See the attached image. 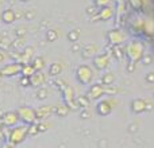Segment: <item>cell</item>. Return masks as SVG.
Listing matches in <instances>:
<instances>
[{
  "mask_svg": "<svg viewBox=\"0 0 154 148\" xmlns=\"http://www.w3.org/2000/svg\"><path fill=\"white\" fill-rule=\"evenodd\" d=\"M30 81H31V87H39L46 82V75L42 70H35V73H32L30 77Z\"/></svg>",
  "mask_w": 154,
  "mask_h": 148,
  "instance_id": "52a82bcc",
  "label": "cell"
},
{
  "mask_svg": "<svg viewBox=\"0 0 154 148\" xmlns=\"http://www.w3.org/2000/svg\"><path fill=\"white\" fill-rule=\"evenodd\" d=\"M58 37H60V34H58V30L57 28H49L48 31H46V40L48 42H57L58 40Z\"/></svg>",
  "mask_w": 154,
  "mask_h": 148,
  "instance_id": "e0dca14e",
  "label": "cell"
},
{
  "mask_svg": "<svg viewBox=\"0 0 154 148\" xmlns=\"http://www.w3.org/2000/svg\"><path fill=\"white\" fill-rule=\"evenodd\" d=\"M26 40H24V37H16L15 40H12V46H11V49H14V50H23L24 47H26Z\"/></svg>",
  "mask_w": 154,
  "mask_h": 148,
  "instance_id": "2e32d148",
  "label": "cell"
},
{
  "mask_svg": "<svg viewBox=\"0 0 154 148\" xmlns=\"http://www.w3.org/2000/svg\"><path fill=\"white\" fill-rule=\"evenodd\" d=\"M31 65L34 66L35 70H43V67H45V58L43 57H34L31 59Z\"/></svg>",
  "mask_w": 154,
  "mask_h": 148,
  "instance_id": "ac0fdd59",
  "label": "cell"
},
{
  "mask_svg": "<svg viewBox=\"0 0 154 148\" xmlns=\"http://www.w3.org/2000/svg\"><path fill=\"white\" fill-rule=\"evenodd\" d=\"M35 18V11L34 10H27L26 12H24V19L26 20H31V19Z\"/></svg>",
  "mask_w": 154,
  "mask_h": 148,
  "instance_id": "f1b7e54d",
  "label": "cell"
},
{
  "mask_svg": "<svg viewBox=\"0 0 154 148\" xmlns=\"http://www.w3.org/2000/svg\"><path fill=\"white\" fill-rule=\"evenodd\" d=\"M76 77L77 81L82 85H89L93 79V70L91 69L88 65H81L77 67L76 70Z\"/></svg>",
  "mask_w": 154,
  "mask_h": 148,
  "instance_id": "3957f363",
  "label": "cell"
},
{
  "mask_svg": "<svg viewBox=\"0 0 154 148\" xmlns=\"http://www.w3.org/2000/svg\"><path fill=\"white\" fill-rule=\"evenodd\" d=\"M79 38H80V30L79 28H75V30L68 32V40H69V42L75 43L79 40Z\"/></svg>",
  "mask_w": 154,
  "mask_h": 148,
  "instance_id": "cb8c5ba5",
  "label": "cell"
},
{
  "mask_svg": "<svg viewBox=\"0 0 154 148\" xmlns=\"http://www.w3.org/2000/svg\"><path fill=\"white\" fill-rule=\"evenodd\" d=\"M15 34H16V37H24V35L27 34V32H26V27H18V28H16V31H15Z\"/></svg>",
  "mask_w": 154,
  "mask_h": 148,
  "instance_id": "f546056e",
  "label": "cell"
},
{
  "mask_svg": "<svg viewBox=\"0 0 154 148\" xmlns=\"http://www.w3.org/2000/svg\"><path fill=\"white\" fill-rule=\"evenodd\" d=\"M96 53H97V47H96L95 45H87L81 50L82 58H91V57H93Z\"/></svg>",
  "mask_w": 154,
  "mask_h": 148,
  "instance_id": "5bb4252c",
  "label": "cell"
},
{
  "mask_svg": "<svg viewBox=\"0 0 154 148\" xmlns=\"http://www.w3.org/2000/svg\"><path fill=\"white\" fill-rule=\"evenodd\" d=\"M108 39L112 45H119V43L125 39V35L120 31H118V30H114V31H111L108 34Z\"/></svg>",
  "mask_w": 154,
  "mask_h": 148,
  "instance_id": "7c38bea8",
  "label": "cell"
},
{
  "mask_svg": "<svg viewBox=\"0 0 154 148\" xmlns=\"http://www.w3.org/2000/svg\"><path fill=\"white\" fill-rule=\"evenodd\" d=\"M53 113V108L50 105H42L39 108L35 109V114H37V121L38 120H48Z\"/></svg>",
  "mask_w": 154,
  "mask_h": 148,
  "instance_id": "ba28073f",
  "label": "cell"
},
{
  "mask_svg": "<svg viewBox=\"0 0 154 148\" xmlns=\"http://www.w3.org/2000/svg\"><path fill=\"white\" fill-rule=\"evenodd\" d=\"M39 133V129H38L37 121L32 123V124H29V135L30 136H37Z\"/></svg>",
  "mask_w": 154,
  "mask_h": 148,
  "instance_id": "484cf974",
  "label": "cell"
},
{
  "mask_svg": "<svg viewBox=\"0 0 154 148\" xmlns=\"http://www.w3.org/2000/svg\"><path fill=\"white\" fill-rule=\"evenodd\" d=\"M20 1H30V0H20Z\"/></svg>",
  "mask_w": 154,
  "mask_h": 148,
  "instance_id": "e575fe53",
  "label": "cell"
},
{
  "mask_svg": "<svg viewBox=\"0 0 154 148\" xmlns=\"http://www.w3.org/2000/svg\"><path fill=\"white\" fill-rule=\"evenodd\" d=\"M69 112H70V108L66 105V104H61V105H58V106H56V109H54V113H56V116L57 117H66L68 114H69Z\"/></svg>",
  "mask_w": 154,
  "mask_h": 148,
  "instance_id": "4fadbf2b",
  "label": "cell"
},
{
  "mask_svg": "<svg viewBox=\"0 0 154 148\" xmlns=\"http://www.w3.org/2000/svg\"><path fill=\"white\" fill-rule=\"evenodd\" d=\"M93 65L97 70H104L109 65V57L107 54H101V55H96L93 59Z\"/></svg>",
  "mask_w": 154,
  "mask_h": 148,
  "instance_id": "9c48e42d",
  "label": "cell"
},
{
  "mask_svg": "<svg viewBox=\"0 0 154 148\" xmlns=\"http://www.w3.org/2000/svg\"><path fill=\"white\" fill-rule=\"evenodd\" d=\"M2 78H3V74H2V73H0V79H2Z\"/></svg>",
  "mask_w": 154,
  "mask_h": 148,
  "instance_id": "836d02e7",
  "label": "cell"
},
{
  "mask_svg": "<svg viewBox=\"0 0 154 148\" xmlns=\"http://www.w3.org/2000/svg\"><path fill=\"white\" fill-rule=\"evenodd\" d=\"M62 70H64V66H62V64H60V62H54V64H51L50 66H49V74H50L51 77L60 75V74L62 73Z\"/></svg>",
  "mask_w": 154,
  "mask_h": 148,
  "instance_id": "9a60e30c",
  "label": "cell"
},
{
  "mask_svg": "<svg viewBox=\"0 0 154 148\" xmlns=\"http://www.w3.org/2000/svg\"><path fill=\"white\" fill-rule=\"evenodd\" d=\"M22 66L23 65L20 62H16V61H12L11 64H7L0 69V73L3 74V77H15V75H19L22 72Z\"/></svg>",
  "mask_w": 154,
  "mask_h": 148,
  "instance_id": "277c9868",
  "label": "cell"
},
{
  "mask_svg": "<svg viewBox=\"0 0 154 148\" xmlns=\"http://www.w3.org/2000/svg\"><path fill=\"white\" fill-rule=\"evenodd\" d=\"M32 73H35V69H34V66H32L31 64H26V65H23V66H22V72H20L22 75L31 77Z\"/></svg>",
  "mask_w": 154,
  "mask_h": 148,
  "instance_id": "7402d4cb",
  "label": "cell"
},
{
  "mask_svg": "<svg viewBox=\"0 0 154 148\" xmlns=\"http://www.w3.org/2000/svg\"><path fill=\"white\" fill-rule=\"evenodd\" d=\"M106 92H107V89L103 86V85L96 84V85H92V86L89 87V90H88L87 96L91 98V100H96V98L101 97V96H103Z\"/></svg>",
  "mask_w": 154,
  "mask_h": 148,
  "instance_id": "8992f818",
  "label": "cell"
},
{
  "mask_svg": "<svg viewBox=\"0 0 154 148\" xmlns=\"http://www.w3.org/2000/svg\"><path fill=\"white\" fill-rule=\"evenodd\" d=\"M35 94H37V98H38V100L43 101V100H46V98H48V96H49V90L46 89V87H43V86H39Z\"/></svg>",
  "mask_w": 154,
  "mask_h": 148,
  "instance_id": "603a6c76",
  "label": "cell"
},
{
  "mask_svg": "<svg viewBox=\"0 0 154 148\" xmlns=\"http://www.w3.org/2000/svg\"><path fill=\"white\" fill-rule=\"evenodd\" d=\"M99 18L101 19V20H108V19L112 18V10L109 7H101L100 12H99Z\"/></svg>",
  "mask_w": 154,
  "mask_h": 148,
  "instance_id": "d6986e66",
  "label": "cell"
},
{
  "mask_svg": "<svg viewBox=\"0 0 154 148\" xmlns=\"http://www.w3.org/2000/svg\"><path fill=\"white\" fill-rule=\"evenodd\" d=\"M19 84H20L23 87H29V86H31V81H30V77H27V75H22V77H20V81H19Z\"/></svg>",
  "mask_w": 154,
  "mask_h": 148,
  "instance_id": "4316f807",
  "label": "cell"
},
{
  "mask_svg": "<svg viewBox=\"0 0 154 148\" xmlns=\"http://www.w3.org/2000/svg\"><path fill=\"white\" fill-rule=\"evenodd\" d=\"M0 39H2V37H0Z\"/></svg>",
  "mask_w": 154,
  "mask_h": 148,
  "instance_id": "d590c367",
  "label": "cell"
},
{
  "mask_svg": "<svg viewBox=\"0 0 154 148\" xmlns=\"http://www.w3.org/2000/svg\"><path fill=\"white\" fill-rule=\"evenodd\" d=\"M112 81H114V75H112V74H106V75H103V78H101L103 85H111Z\"/></svg>",
  "mask_w": 154,
  "mask_h": 148,
  "instance_id": "83f0119b",
  "label": "cell"
},
{
  "mask_svg": "<svg viewBox=\"0 0 154 148\" xmlns=\"http://www.w3.org/2000/svg\"><path fill=\"white\" fill-rule=\"evenodd\" d=\"M18 112V116L20 119L22 123L24 124H32V123L37 121V114H35V109L30 108L27 105H23V106H19L16 109Z\"/></svg>",
  "mask_w": 154,
  "mask_h": 148,
  "instance_id": "7a4b0ae2",
  "label": "cell"
},
{
  "mask_svg": "<svg viewBox=\"0 0 154 148\" xmlns=\"http://www.w3.org/2000/svg\"><path fill=\"white\" fill-rule=\"evenodd\" d=\"M109 1H111V0H95V4L97 5V7H106Z\"/></svg>",
  "mask_w": 154,
  "mask_h": 148,
  "instance_id": "4dcf8cb0",
  "label": "cell"
},
{
  "mask_svg": "<svg viewBox=\"0 0 154 148\" xmlns=\"http://www.w3.org/2000/svg\"><path fill=\"white\" fill-rule=\"evenodd\" d=\"M96 111H97V113L100 114V116H107V114H109L112 111L111 102H109V101H101V102L97 104Z\"/></svg>",
  "mask_w": 154,
  "mask_h": 148,
  "instance_id": "8fae6325",
  "label": "cell"
},
{
  "mask_svg": "<svg viewBox=\"0 0 154 148\" xmlns=\"http://www.w3.org/2000/svg\"><path fill=\"white\" fill-rule=\"evenodd\" d=\"M0 20H2L3 23H5V24H12L16 20V12L14 10H11V8H8V10H4L2 12Z\"/></svg>",
  "mask_w": 154,
  "mask_h": 148,
  "instance_id": "30bf717a",
  "label": "cell"
},
{
  "mask_svg": "<svg viewBox=\"0 0 154 148\" xmlns=\"http://www.w3.org/2000/svg\"><path fill=\"white\" fill-rule=\"evenodd\" d=\"M89 116H91V113H89V111H88V108H84V111H81V113H80L81 119H88Z\"/></svg>",
  "mask_w": 154,
  "mask_h": 148,
  "instance_id": "1f68e13d",
  "label": "cell"
},
{
  "mask_svg": "<svg viewBox=\"0 0 154 148\" xmlns=\"http://www.w3.org/2000/svg\"><path fill=\"white\" fill-rule=\"evenodd\" d=\"M0 120H2L3 125H4L5 128H12V127H15V125H18L19 121H20V119H19L18 112L16 111L5 112V113L0 117Z\"/></svg>",
  "mask_w": 154,
  "mask_h": 148,
  "instance_id": "5b68a950",
  "label": "cell"
},
{
  "mask_svg": "<svg viewBox=\"0 0 154 148\" xmlns=\"http://www.w3.org/2000/svg\"><path fill=\"white\" fill-rule=\"evenodd\" d=\"M11 46H12V40L7 37H2V39H0V50L7 53V51H10Z\"/></svg>",
  "mask_w": 154,
  "mask_h": 148,
  "instance_id": "ffe728a7",
  "label": "cell"
},
{
  "mask_svg": "<svg viewBox=\"0 0 154 148\" xmlns=\"http://www.w3.org/2000/svg\"><path fill=\"white\" fill-rule=\"evenodd\" d=\"M8 132L5 133L4 138L7 139L8 144L7 146L10 147H16L19 146L20 143H23L24 140L27 139V136H29V124H20V125H15V127L12 128H8Z\"/></svg>",
  "mask_w": 154,
  "mask_h": 148,
  "instance_id": "6da1fadb",
  "label": "cell"
},
{
  "mask_svg": "<svg viewBox=\"0 0 154 148\" xmlns=\"http://www.w3.org/2000/svg\"><path fill=\"white\" fill-rule=\"evenodd\" d=\"M77 104H79V106H81V108H88L89 106V102H91V98L88 97V96H79V97L76 98Z\"/></svg>",
  "mask_w": 154,
  "mask_h": 148,
  "instance_id": "44dd1931",
  "label": "cell"
},
{
  "mask_svg": "<svg viewBox=\"0 0 154 148\" xmlns=\"http://www.w3.org/2000/svg\"><path fill=\"white\" fill-rule=\"evenodd\" d=\"M5 59H7V55H5V51L0 50V65H2V64H4V62H5Z\"/></svg>",
  "mask_w": 154,
  "mask_h": 148,
  "instance_id": "d6a6232c",
  "label": "cell"
},
{
  "mask_svg": "<svg viewBox=\"0 0 154 148\" xmlns=\"http://www.w3.org/2000/svg\"><path fill=\"white\" fill-rule=\"evenodd\" d=\"M37 125H38V129H39V133H43V132H46V131L50 128V124H49L46 120H38V123H37Z\"/></svg>",
  "mask_w": 154,
  "mask_h": 148,
  "instance_id": "d4e9b609",
  "label": "cell"
}]
</instances>
